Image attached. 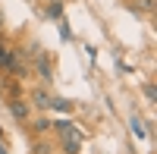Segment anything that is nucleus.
<instances>
[{"label":"nucleus","instance_id":"3","mask_svg":"<svg viewBox=\"0 0 157 154\" xmlns=\"http://www.w3.org/2000/svg\"><path fill=\"white\" fill-rule=\"evenodd\" d=\"M6 107H10V117H13V120H19V123H25V120H29V113H32V110H29V101H22V98L10 101Z\"/></svg>","mask_w":157,"mask_h":154},{"label":"nucleus","instance_id":"11","mask_svg":"<svg viewBox=\"0 0 157 154\" xmlns=\"http://www.w3.org/2000/svg\"><path fill=\"white\" fill-rule=\"evenodd\" d=\"M145 98L154 101V82H145Z\"/></svg>","mask_w":157,"mask_h":154},{"label":"nucleus","instance_id":"2","mask_svg":"<svg viewBox=\"0 0 157 154\" xmlns=\"http://www.w3.org/2000/svg\"><path fill=\"white\" fill-rule=\"evenodd\" d=\"M16 66H19L16 50H13L6 41H0V69H3V72H16Z\"/></svg>","mask_w":157,"mask_h":154},{"label":"nucleus","instance_id":"8","mask_svg":"<svg viewBox=\"0 0 157 154\" xmlns=\"http://www.w3.org/2000/svg\"><path fill=\"white\" fill-rule=\"evenodd\" d=\"M47 129H50L47 120H35V132H47Z\"/></svg>","mask_w":157,"mask_h":154},{"label":"nucleus","instance_id":"6","mask_svg":"<svg viewBox=\"0 0 157 154\" xmlns=\"http://www.w3.org/2000/svg\"><path fill=\"white\" fill-rule=\"evenodd\" d=\"M47 107H54V110H66V113L72 110V104H69L66 98H50V104H47Z\"/></svg>","mask_w":157,"mask_h":154},{"label":"nucleus","instance_id":"7","mask_svg":"<svg viewBox=\"0 0 157 154\" xmlns=\"http://www.w3.org/2000/svg\"><path fill=\"white\" fill-rule=\"evenodd\" d=\"M129 129H132V132H135L138 138L145 135V126H141V120H138V117H132V120H129Z\"/></svg>","mask_w":157,"mask_h":154},{"label":"nucleus","instance_id":"10","mask_svg":"<svg viewBox=\"0 0 157 154\" xmlns=\"http://www.w3.org/2000/svg\"><path fill=\"white\" fill-rule=\"evenodd\" d=\"M135 6H138V10H145V13H151V10H154V0H138Z\"/></svg>","mask_w":157,"mask_h":154},{"label":"nucleus","instance_id":"1","mask_svg":"<svg viewBox=\"0 0 157 154\" xmlns=\"http://www.w3.org/2000/svg\"><path fill=\"white\" fill-rule=\"evenodd\" d=\"M25 54H29V60H32V66H35V75L38 79H41L44 85L54 79V63H50V57L44 54L41 47H32V50H25Z\"/></svg>","mask_w":157,"mask_h":154},{"label":"nucleus","instance_id":"12","mask_svg":"<svg viewBox=\"0 0 157 154\" xmlns=\"http://www.w3.org/2000/svg\"><path fill=\"white\" fill-rule=\"evenodd\" d=\"M0 32H3V13H0Z\"/></svg>","mask_w":157,"mask_h":154},{"label":"nucleus","instance_id":"5","mask_svg":"<svg viewBox=\"0 0 157 154\" xmlns=\"http://www.w3.org/2000/svg\"><path fill=\"white\" fill-rule=\"evenodd\" d=\"M63 154H82V138H78V135L63 138Z\"/></svg>","mask_w":157,"mask_h":154},{"label":"nucleus","instance_id":"9","mask_svg":"<svg viewBox=\"0 0 157 154\" xmlns=\"http://www.w3.org/2000/svg\"><path fill=\"white\" fill-rule=\"evenodd\" d=\"M47 13H50V16H54V19H57V16H60V13H63V6H60V3H57V0H54V3H50V6H47Z\"/></svg>","mask_w":157,"mask_h":154},{"label":"nucleus","instance_id":"4","mask_svg":"<svg viewBox=\"0 0 157 154\" xmlns=\"http://www.w3.org/2000/svg\"><path fill=\"white\" fill-rule=\"evenodd\" d=\"M32 104H35V107H47V104H50V94H47L44 85H38L35 91H32Z\"/></svg>","mask_w":157,"mask_h":154}]
</instances>
